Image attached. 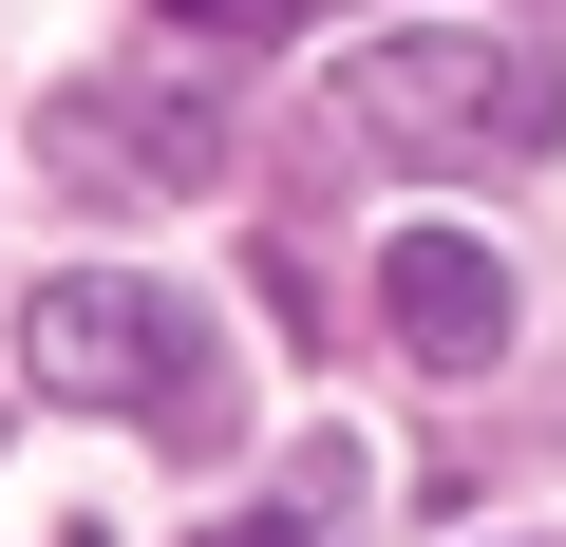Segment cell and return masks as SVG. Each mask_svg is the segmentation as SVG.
Wrapping results in <instances>:
<instances>
[{
	"instance_id": "obj_1",
	"label": "cell",
	"mask_w": 566,
	"mask_h": 547,
	"mask_svg": "<svg viewBox=\"0 0 566 547\" xmlns=\"http://www.w3.org/2000/svg\"><path fill=\"white\" fill-rule=\"evenodd\" d=\"M340 114L397 133V151H434V170H528L566 133V57H528L510 20H378L340 57Z\"/></svg>"
},
{
	"instance_id": "obj_2",
	"label": "cell",
	"mask_w": 566,
	"mask_h": 547,
	"mask_svg": "<svg viewBox=\"0 0 566 547\" xmlns=\"http://www.w3.org/2000/svg\"><path fill=\"white\" fill-rule=\"evenodd\" d=\"M20 359H39V397H95V415H133V434H227V359H208V322L170 303V284H133V264H57V284L20 303Z\"/></svg>"
},
{
	"instance_id": "obj_3",
	"label": "cell",
	"mask_w": 566,
	"mask_h": 547,
	"mask_svg": "<svg viewBox=\"0 0 566 547\" xmlns=\"http://www.w3.org/2000/svg\"><path fill=\"white\" fill-rule=\"evenodd\" d=\"M39 151H57L95 208H170V189L208 170V95H189V76H151V95H57Z\"/></svg>"
},
{
	"instance_id": "obj_4",
	"label": "cell",
	"mask_w": 566,
	"mask_h": 547,
	"mask_svg": "<svg viewBox=\"0 0 566 547\" xmlns=\"http://www.w3.org/2000/svg\"><path fill=\"white\" fill-rule=\"evenodd\" d=\"M378 322H397L434 378H491V359H510V264H491L472 227H397V245H378Z\"/></svg>"
},
{
	"instance_id": "obj_5",
	"label": "cell",
	"mask_w": 566,
	"mask_h": 547,
	"mask_svg": "<svg viewBox=\"0 0 566 547\" xmlns=\"http://www.w3.org/2000/svg\"><path fill=\"white\" fill-rule=\"evenodd\" d=\"M378 528V453L359 434H303V472L264 491V528H227V547H359Z\"/></svg>"
},
{
	"instance_id": "obj_6",
	"label": "cell",
	"mask_w": 566,
	"mask_h": 547,
	"mask_svg": "<svg viewBox=\"0 0 566 547\" xmlns=\"http://www.w3.org/2000/svg\"><path fill=\"white\" fill-rule=\"evenodd\" d=\"M170 20H189V39H264L283 0H170Z\"/></svg>"
}]
</instances>
